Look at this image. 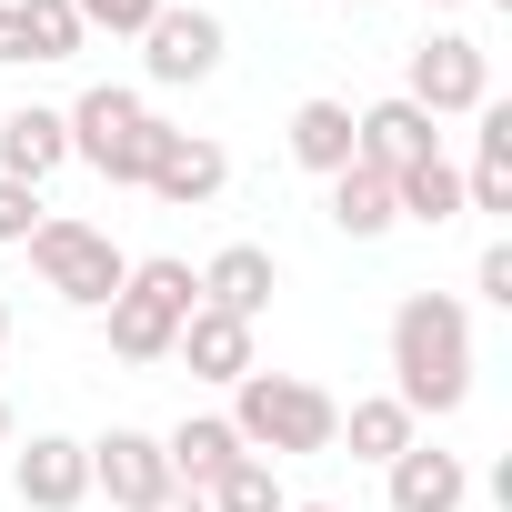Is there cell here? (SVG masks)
Segmentation results:
<instances>
[{"label": "cell", "mask_w": 512, "mask_h": 512, "mask_svg": "<svg viewBox=\"0 0 512 512\" xmlns=\"http://www.w3.org/2000/svg\"><path fill=\"white\" fill-rule=\"evenodd\" d=\"M392 402L422 422H442V412H462L472 402V312L452 302V292H412L402 312H392Z\"/></svg>", "instance_id": "cell-1"}, {"label": "cell", "mask_w": 512, "mask_h": 512, "mask_svg": "<svg viewBox=\"0 0 512 512\" xmlns=\"http://www.w3.org/2000/svg\"><path fill=\"white\" fill-rule=\"evenodd\" d=\"M221 422L241 432V452L292 462V452H332V432H342V402H332L322 382H302V372H241Z\"/></svg>", "instance_id": "cell-2"}, {"label": "cell", "mask_w": 512, "mask_h": 512, "mask_svg": "<svg viewBox=\"0 0 512 512\" xmlns=\"http://www.w3.org/2000/svg\"><path fill=\"white\" fill-rule=\"evenodd\" d=\"M61 121H71V161H91L111 191H141V181H151V161H161V141H171V121H161L141 91H111V81H101V91H81Z\"/></svg>", "instance_id": "cell-3"}, {"label": "cell", "mask_w": 512, "mask_h": 512, "mask_svg": "<svg viewBox=\"0 0 512 512\" xmlns=\"http://www.w3.org/2000/svg\"><path fill=\"white\" fill-rule=\"evenodd\" d=\"M201 312V272L191 262H131V282L111 292V352L121 362H171V342H181V322Z\"/></svg>", "instance_id": "cell-4"}, {"label": "cell", "mask_w": 512, "mask_h": 512, "mask_svg": "<svg viewBox=\"0 0 512 512\" xmlns=\"http://www.w3.org/2000/svg\"><path fill=\"white\" fill-rule=\"evenodd\" d=\"M31 272H41V292H61L71 312H111V292L131 282V262L111 251V231H91V221H41V231H31Z\"/></svg>", "instance_id": "cell-5"}, {"label": "cell", "mask_w": 512, "mask_h": 512, "mask_svg": "<svg viewBox=\"0 0 512 512\" xmlns=\"http://www.w3.org/2000/svg\"><path fill=\"white\" fill-rule=\"evenodd\" d=\"M402 101H412V111H432V121H452V111H482V101H492V61H482V41H462V31H432V41L412 51V81H402Z\"/></svg>", "instance_id": "cell-6"}, {"label": "cell", "mask_w": 512, "mask_h": 512, "mask_svg": "<svg viewBox=\"0 0 512 512\" xmlns=\"http://www.w3.org/2000/svg\"><path fill=\"white\" fill-rule=\"evenodd\" d=\"M141 61H151L161 91H191V81L221 71V21H211V11H181V0H161V21L141 31Z\"/></svg>", "instance_id": "cell-7"}, {"label": "cell", "mask_w": 512, "mask_h": 512, "mask_svg": "<svg viewBox=\"0 0 512 512\" xmlns=\"http://www.w3.org/2000/svg\"><path fill=\"white\" fill-rule=\"evenodd\" d=\"M352 151L392 181V171H422V161H442V121L432 111H412L402 91L392 101H372V111H352Z\"/></svg>", "instance_id": "cell-8"}, {"label": "cell", "mask_w": 512, "mask_h": 512, "mask_svg": "<svg viewBox=\"0 0 512 512\" xmlns=\"http://www.w3.org/2000/svg\"><path fill=\"white\" fill-rule=\"evenodd\" d=\"M11 482H21L31 512H81V502H91V442H71V432H31V442L11 452Z\"/></svg>", "instance_id": "cell-9"}, {"label": "cell", "mask_w": 512, "mask_h": 512, "mask_svg": "<svg viewBox=\"0 0 512 512\" xmlns=\"http://www.w3.org/2000/svg\"><path fill=\"white\" fill-rule=\"evenodd\" d=\"M91 492H111L121 512L161 502V492H171V462H161V432H131V422H111V432L91 442Z\"/></svg>", "instance_id": "cell-10"}, {"label": "cell", "mask_w": 512, "mask_h": 512, "mask_svg": "<svg viewBox=\"0 0 512 512\" xmlns=\"http://www.w3.org/2000/svg\"><path fill=\"white\" fill-rule=\"evenodd\" d=\"M272 292H282V262L262 241H221L211 262H201V302L211 312H231V322H262L272 312Z\"/></svg>", "instance_id": "cell-11"}, {"label": "cell", "mask_w": 512, "mask_h": 512, "mask_svg": "<svg viewBox=\"0 0 512 512\" xmlns=\"http://www.w3.org/2000/svg\"><path fill=\"white\" fill-rule=\"evenodd\" d=\"M221 181H231V151H221V141H201V131H171L141 191H161L171 211H201V201H221Z\"/></svg>", "instance_id": "cell-12"}, {"label": "cell", "mask_w": 512, "mask_h": 512, "mask_svg": "<svg viewBox=\"0 0 512 512\" xmlns=\"http://www.w3.org/2000/svg\"><path fill=\"white\" fill-rule=\"evenodd\" d=\"M161 462H171V482H181V492H211V482L241 462V432H231L221 412H181V422L161 432Z\"/></svg>", "instance_id": "cell-13"}, {"label": "cell", "mask_w": 512, "mask_h": 512, "mask_svg": "<svg viewBox=\"0 0 512 512\" xmlns=\"http://www.w3.org/2000/svg\"><path fill=\"white\" fill-rule=\"evenodd\" d=\"M382 472H392V512H462V502H472V472H462V452H432V442H412V452H392Z\"/></svg>", "instance_id": "cell-14"}, {"label": "cell", "mask_w": 512, "mask_h": 512, "mask_svg": "<svg viewBox=\"0 0 512 512\" xmlns=\"http://www.w3.org/2000/svg\"><path fill=\"white\" fill-rule=\"evenodd\" d=\"M472 121H482V131H472V171H462V211H492V221H512V111H502V101H482Z\"/></svg>", "instance_id": "cell-15"}, {"label": "cell", "mask_w": 512, "mask_h": 512, "mask_svg": "<svg viewBox=\"0 0 512 512\" xmlns=\"http://www.w3.org/2000/svg\"><path fill=\"white\" fill-rule=\"evenodd\" d=\"M61 161H71V121H61V111H41V101H31V111L0 121V181H31V191H41Z\"/></svg>", "instance_id": "cell-16"}, {"label": "cell", "mask_w": 512, "mask_h": 512, "mask_svg": "<svg viewBox=\"0 0 512 512\" xmlns=\"http://www.w3.org/2000/svg\"><path fill=\"white\" fill-rule=\"evenodd\" d=\"M171 352H181L201 382H241V372H262V362H251V322H231V312H211V302L181 322V342H171Z\"/></svg>", "instance_id": "cell-17"}, {"label": "cell", "mask_w": 512, "mask_h": 512, "mask_svg": "<svg viewBox=\"0 0 512 512\" xmlns=\"http://www.w3.org/2000/svg\"><path fill=\"white\" fill-rule=\"evenodd\" d=\"M282 141H292V161H302V171H322V181L362 161V151H352V101H302Z\"/></svg>", "instance_id": "cell-18"}, {"label": "cell", "mask_w": 512, "mask_h": 512, "mask_svg": "<svg viewBox=\"0 0 512 512\" xmlns=\"http://www.w3.org/2000/svg\"><path fill=\"white\" fill-rule=\"evenodd\" d=\"M402 211H392V181L372 171V161H352V171H332V231L342 241H382Z\"/></svg>", "instance_id": "cell-19"}, {"label": "cell", "mask_w": 512, "mask_h": 512, "mask_svg": "<svg viewBox=\"0 0 512 512\" xmlns=\"http://www.w3.org/2000/svg\"><path fill=\"white\" fill-rule=\"evenodd\" d=\"M332 442H352V462H392V452H412L422 432H412V412L392 402V392H372V402H352L342 412V432Z\"/></svg>", "instance_id": "cell-20"}, {"label": "cell", "mask_w": 512, "mask_h": 512, "mask_svg": "<svg viewBox=\"0 0 512 512\" xmlns=\"http://www.w3.org/2000/svg\"><path fill=\"white\" fill-rule=\"evenodd\" d=\"M392 211H402V221H422V231L462 221V171H452V161H422V171H392Z\"/></svg>", "instance_id": "cell-21"}, {"label": "cell", "mask_w": 512, "mask_h": 512, "mask_svg": "<svg viewBox=\"0 0 512 512\" xmlns=\"http://www.w3.org/2000/svg\"><path fill=\"white\" fill-rule=\"evenodd\" d=\"M201 502H211V512H292V492H282V472H272L262 452H241V462H231Z\"/></svg>", "instance_id": "cell-22"}, {"label": "cell", "mask_w": 512, "mask_h": 512, "mask_svg": "<svg viewBox=\"0 0 512 512\" xmlns=\"http://www.w3.org/2000/svg\"><path fill=\"white\" fill-rule=\"evenodd\" d=\"M11 11H21V41H31V61H81V11H71V0H11Z\"/></svg>", "instance_id": "cell-23"}, {"label": "cell", "mask_w": 512, "mask_h": 512, "mask_svg": "<svg viewBox=\"0 0 512 512\" xmlns=\"http://www.w3.org/2000/svg\"><path fill=\"white\" fill-rule=\"evenodd\" d=\"M81 11V31H121V41H141L151 21H161V0H71Z\"/></svg>", "instance_id": "cell-24"}, {"label": "cell", "mask_w": 512, "mask_h": 512, "mask_svg": "<svg viewBox=\"0 0 512 512\" xmlns=\"http://www.w3.org/2000/svg\"><path fill=\"white\" fill-rule=\"evenodd\" d=\"M41 221H51V211H41V191H31V181H0V241H31Z\"/></svg>", "instance_id": "cell-25"}, {"label": "cell", "mask_w": 512, "mask_h": 512, "mask_svg": "<svg viewBox=\"0 0 512 512\" xmlns=\"http://www.w3.org/2000/svg\"><path fill=\"white\" fill-rule=\"evenodd\" d=\"M472 292L492 312H512V241H482V262H472Z\"/></svg>", "instance_id": "cell-26"}, {"label": "cell", "mask_w": 512, "mask_h": 512, "mask_svg": "<svg viewBox=\"0 0 512 512\" xmlns=\"http://www.w3.org/2000/svg\"><path fill=\"white\" fill-rule=\"evenodd\" d=\"M11 61H31V41H21V11L0 0V71H11Z\"/></svg>", "instance_id": "cell-27"}, {"label": "cell", "mask_w": 512, "mask_h": 512, "mask_svg": "<svg viewBox=\"0 0 512 512\" xmlns=\"http://www.w3.org/2000/svg\"><path fill=\"white\" fill-rule=\"evenodd\" d=\"M141 512H211V502H201V492H181V482H171V492H161V502H141Z\"/></svg>", "instance_id": "cell-28"}, {"label": "cell", "mask_w": 512, "mask_h": 512, "mask_svg": "<svg viewBox=\"0 0 512 512\" xmlns=\"http://www.w3.org/2000/svg\"><path fill=\"white\" fill-rule=\"evenodd\" d=\"M11 432H21V422H11V402H0V452H11Z\"/></svg>", "instance_id": "cell-29"}, {"label": "cell", "mask_w": 512, "mask_h": 512, "mask_svg": "<svg viewBox=\"0 0 512 512\" xmlns=\"http://www.w3.org/2000/svg\"><path fill=\"white\" fill-rule=\"evenodd\" d=\"M0 352H11V302H0Z\"/></svg>", "instance_id": "cell-30"}, {"label": "cell", "mask_w": 512, "mask_h": 512, "mask_svg": "<svg viewBox=\"0 0 512 512\" xmlns=\"http://www.w3.org/2000/svg\"><path fill=\"white\" fill-rule=\"evenodd\" d=\"M422 11H462V0H422Z\"/></svg>", "instance_id": "cell-31"}, {"label": "cell", "mask_w": 512, "mask_h": 512, "mask_svg": "<svg viewBox=\"0 0 512 512\" xmlns=\"http://www.w3.org/2000/svg\"><path fill=\"white\" fill-rule=\"evenodd\" d=\"M292 512H332V502H292Z\"/></svg>", "instance_id": "cell-32"}, {"label": "cell", "mask_w": 512, "mask_h": 512, "mask_svg": "<svg viewBox=\"0 0 512 512\" xmlns=\"http://www.w3.org/2000/svg\"><path fill=\"white\" fill-rule=\"evenodd\" d=\"M352 11H372V0H352Z\"/></svg>", "instance_id": "cell-33"}]
</instances>
